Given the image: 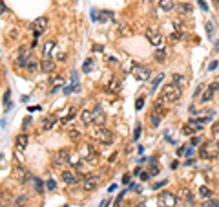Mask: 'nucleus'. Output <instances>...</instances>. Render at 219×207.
I'll return each instance as SVG.
<instances>
[{
    "instance_id": "nucleus-1",
    "label": "nucleus",
    "mask_w": 219,
    "mask_h": 207,
    "mask_svg": "<svg viewBox=\"0 0 219 207\" xmlns=\"http://www.w3.org/2000/svg\"><path fill=\"white\" fill-rule=\"evenodd\" d=\"M179 97H181V88H179L177 84L166 83L164 86L161 88V95H159V99H163L164 103H175V101H179Z\"/></svg>"
},
{
    "instance_id": "nucleus-2",
    "label": "nucleus",
    "mask_w": 219,
    "mask_h": 207,
    "mask_svg": "<svg viewBox=\"0 0 219 207\" xmlns=\"http://www.w3.org/2000/svg\"><path fill=\"white\" fill-rule=\"evenodd\" d=\"M199 156L203 158V160H216L219 156V147L217 143L214 141H205L203 143V147L199 149Z\"/></svg>"
},
{
    "instance_id": "nucleus-3",
    "label": "nucleus",
    "mask_w": 219,
    "mask_h": 207,
    "mask_svg": "<svg viewBox=\"0 0 219 207\" xmlns=\"http://www.w3.org/2000/svg\"><path fill=\"white\" fill-rule=\"evenodd\" d=\"M93 139L99 143H102V145H110V143L113 141V132L104 128V127H101L99 130L93 132Z\"/></svg>"
},
{
    "instance_id": "nucleus-4",
    "label": "nucleus",
    "mask_w": 219,
    "mask_h": 207,
    "mask_svg": "<svg viewBox=\"0 0 219 207\" xmlns=\"http://www.w3.org/2000/svg\"><path fill=\"white\" fill-rule=\"evenodd\" d=\"M146 39L150 41L152 46H155L157 50L164 48V37H163L159 31H155V30H146Z\"/></svg>"
},
{
    "instance_id": "nucleus-5",
    "label": "nucleus",
    "mask_w": 219,
    "mask_h": 207,
    "mask_svg": "<svg viewBox=\"0 0 219 207\" xmlns=\"http://www.w3.org/2000/svg\"><path fill=\"white\" fill-rule=\"evenodd\" d=\"M203 121H197V119H190L186 121L185 125H183V134H186V136H192V134H196V132H201L203 130Z\"/></svg>"
},
{
    "instance_id": "nucleus-6",
    "label": "nucleus",
    "mask_w": 219,
    "mask_h": 207,
    "mask_svg": "<svg viewBox=\"0 0 219 207\" xmlns=\"http://www.w3.org/2000/svg\"><path fill=\"white\" fill-rule=\"evenodd\" d=\"M157 204H159L161 207H175L177 200H175V196H174L172 193L164 191V193H161V194H159V198H157Z\"/></svg>"
},
{
    "instance_id": "nucleus-7",
    "label": "nucleus",
    "mask_w": 219,
    "mask_h": 207,
    "mask_svg": "<svg viewBox=\"0 0 219 207\" xmlns=\"http://www.w3.org/2000/svg\"><path fill=\"white\" fill-rule=\"evenodd\" d=\"M48 24H50V22H48L46 17H39V19L31 24V30H33V33H35L37 39H39V35H42V33L48 30Z\"/></svg>"
},
{
    "instance_id": "nucleus-8",
    "label": "nucleus",
    "mask_w": 219,
    "mask_h": 207,
    "mask_svg": "<svg viewBox=\"0 0 219 207\" xmlns=\"http://www.w3.org/2000/svg\"><path fill=\"white\" fill-rule=\"evenodd\" d=\"M11 174H13V178H15L17 182H20V183H26V182L29 180V172H28L22 165H15Z\"/></svg>"
},
{
    "instance_id": "nucleus-9",
    "label": "nucleus",
    "mask_w": 219,
    "mask_h": 207,
    "mask_svg": "<svg viewBox=\"0 0 219 207\" xmlns=\"http://www.w3.org/2000/svg\"><path fill=\"white\" fill-rule=\"evenodd\" d=\"M53 161H55V165L70 163V150H66V149H60L59 152H55V156H53Z\"/></svg>"
},
{
    "instance_id": "nucleus-10",
    "label": "nucleus",
    "mask_w": 219,
    "mask_h": 207,
    "mask_svg": "<svg viewBox=\"0 0 219 207\" xmlns=\"http://www.w3.org/2000/svg\"><path fill=\"white\" fill-rule=\"evenodd\" d=\"M93 123L95 125H99V127H104V123H106V114H104V110L101 108V105H95Z\"/></svg>"
},
{
    "instance_id": "nucleus-11",
    "label": "nucleus",
    "mask_w": 219,
    "mask_h": 207,
    "mask_svg": "<svg viewBox=\"0 0 219 207\" xmlns=\"http://www.w3.org/2000/svg\"><path fill=\"white\" fill-rule=\"evenodd\" d=\"M150 70L146 68V66H135L133 68V75H135V79L137 81H148L150 79Z\"/></svg>"
},
{
    "instance_id": "nucleus-12",
    "label": "nucleus",
    "mask_w": 219,
    "mask_h": 207,
    "mask_svg": "<svg viewBox=\"0 0 219 207\" xmlns=\"http://www.w3.org/2000/svg\"><path fill=\"white\" fill-rule=\"evenodd\" d=\"M97 185H99V178H95V176H88V178H84V182H82L84 191H95Z\"/></svg>"
},
{
    "instance_id": "nucleus-13",
    "label": "nucleus",
    "mask_w": 219,
    "mask_h": 207,
    "mask_svg": "<svg viewBox=\"0 0 219 207\" xmlns=\"http://www.w3.org/2000/svg\"><path fill=\"white\" fill-rule=\"evenodd\" d=\"M81 160H86V161L95 160V152H93V147L91 145H84L82 149H81Z\"/></svg>"
},
{
    "instance_id": "nucleus-14",
    "label": "nucleus",
    "mask_w": 219,
    "mask_h": 207,
    "mask_svg": "<svg viewBox=\"0 0 219 207\" xmlns=\"http://www.w3.org/2000/svg\"><path fill=\"white\" fill-rule=\"evenodd\" d=\"M60 178H62L64 183H68V185H73V183H77V182H79V178L75 176L73 171H64L62 174H60Z\"/></svg>"
},
{
    "instance_id": "nucleus-15",
    "label": "nucleus",
    "mask_w": 219,
    "mask_h": 207,
    "mask_svg": "<svg viewBox=\"0 0 219 207\" xmlns=\"http://www.w3.org/2000/svg\"><path fill=\"white\" fill-rule=\"evenodd\" d=\"M53 68H55V63H53L51 57H46V59H42V63H40V70L44 72V74H51Z\"/></svg>"
},
{
    "instance_id": "nucleus-16",
    "label": "nucleus",
    "mask_w": 219,
    "mask_h": 207,
    "mask_svg": "<svg viewBox=\"0 0 219 207\" xmlns=\"http://www.w3.org/2000/svg\"><path fill=\"white\" fill-rule=\"evenodd\" d=\"M28 143H29V138H28L26 134H20V136H17V139H15V147H17L18 150H24V149L28 147Z\"/></svg>"
},
{
    "instance_id": "nucleus-17",
    "label": "nucleus",
    "mask_w": 219,
    "mask_h": 207,
    "mask_svg": "<svg viewBox=\"0 0 219 207\" xmlns=\"http://www.w3.org/2000/svg\"><path fill=\"white\" fill-rule=\"evenodd\" d=\"M50 84H51V92H55L59 86H62V84H64V75H62V74H55L53 79L50 81Z\"/></svg>"
},
{
    "instance_id": "nucleus-18",
    "label": "nucleus",
    "mask_w": 219,
    "mask_h": 207,
    "mask_svg": "<svg viewBox=\"0 0 219 207\" xmlns=\"http://www.w3.org/2000/svg\"><path fill=\"white\" fill-rule=\"evenodd\" d=\"M57 116H46L44 117V121H42V128L44 130H50V128H53L55 127V123H57Z\"/></svg>"
},
{
    "instance_id": "nucleus-19",
    "label": "nucleus",
    "mask_w": 219,
    "mask_h": 207,
    "mask_svg": "<svg viewBox=\"0 0 219 207\" xmlns=\"http://www.w3.org/2000/svg\"><path fill=\"white\" fill-rule=\"evenodd\" d=\"M152 112H155L159 116H164L166 114V106H164V101L163 99H157L155 103H154V110Z\"/></svg>"
},
{
    "instance_id": "nucleus-20",
    "label": "nucleus",
    "mask_w": 219,
    "mask_h": 207,
    "mask_svg": "<svg viewBox=\"0 0 219 207\" xmlns=\"http://www.w3.org/2000/svg\"><path fill=\"white\" fill-rule=\"evenodd\" d=\"M79 117H81V121H82L84 125H90V123H93V110H82Z\"/></svg>"
},
{
    "instance_id": "nucleus-21",
    "label": "nucleus",
    "mask_w": 219,
    "mask_h": 207,
    "mask_svg": "<svg viewBox=\"0 0 219 207\" xmlns=\"http://www.w3.org/2000/svg\"><path fill=\"white\" fill-rule=\"evenodd\" d=\"M37 68H40V64L37 63V59L31 55V57H29V61H28V64H26V70H28L29 74H35V72H37Z\"/></svg>"
},
{
    "instance_id": "nucleus-22",
    "label": "nucleus",
    "mask_w": 219,
    "mask_h": 207,
    "mask_svg": "<svg viewBox=\"0 0 219 207\" xmlns=\"http://www.w3.org/2000/svg\"><path fill=\"white\" fill-rule=\"evenodd\" d=\"M172 83H174V84H177L179 88H183L185 84H186V77L181 75V74H174V75H172Z\"/></svg>"
},
{
    "instance_id": "nucleus-23",
    "label": "nucleus",
    "mask_w": 219,
    "mask_h": 207,
    "mask_svg": "<svg viewBox=\"0 0 219 207\" xmlns=\"http://www.w3.org/2000/svg\"><path fill=\"white\" fill-rule=\"evenodd\" d=\"M177 9H179V13H181V15H190L194 8H192V4H186V2H181V4L177 6Z\"/></svg>"
},
{
    "instance_id": "nucleus-24",
    "label": "nucleus",
    "mask_w": 219,
    "mask_h": 207,
    "mask_svg": "<svg viewBox=\"0 0 219 207\" xmlns=\"http://www.w3.org/2000/svg\"><path fill=\"white\" fill-rule=\"evenodd\" d=\"M159 6H161L163 11H170V9L175 8V2L174 0H159Z\"/></svg>"
},
{
    "instance_id": "nucleus-25",
    "label": "nucleus",
    "mask_w": 219,
    "mask_h": 207,
    "mask_svg": "<svg viewBox=\"0 0 219 207\" xmlns=\"http://www.w3.org/2000/svg\"><path fill=\"white\" fill-rule=\"evenodd\" d=\"M79 90H81V84H79V83H71V84L64 86V94H66V95H70V94H73V92H79Z\"/></svg>"
},
{
    "instance_id": "nucleus-26",
    "label": "nucleus",
    "mask_w": 219,
    "mask_h": 207,
    "mask_svg": "<svg viewBox=\"0 0 219 207\" xmlns=\"http://www.w3.org/2000/svg\"><path fill=\"white\" fill-rule=\"evenodd\" d=\"M75 116H77V108H75V106H71V108L68 110V116H66V117H62L60 121H62L64 125H66V123H70V121H71Z\"/></svg>"
},
{
    "instance_id": "nucleus-27",
    "label": "nucleus",
    "mask_w": 219,
    "mask_h": 207,
    "mask_svg": "<svg viewBox=\"0 0 219 207\" xmlns=\"http://www.w3.org/2000/svg\"><path fill=\"white\" fill-rule=\"evenodd\" d=\"M166 48H161V50H157L155 52V59L157 63H164V59H166Z\"/></svg>"
},
{
    "instance_id": "nucleus-28",
    "label": "nucleus",
    "mask_w": 219,
    "mask_h": 207,
    "mask_svg": "<svg viewBox=\"0 0 219 207\" xmlns=\"http://www.w3.org/2000/svg\"><path fill=\"white\" fill-rule=\"evenodd\" d=\"M53 48H55V42H53V41H48V42L44 44V50H42L44 57H50V53H51Z\"/></svg>"
},
{
    "instance_id": "nucleus-29",
    "label": "nucleus",
    "mask_w": 219,
    "mask_h": 207,
    "mask_svg": "<svg viewBox=\"0 0 219 207\" xmlns=\"http://www.w3.org/2000/svg\"><path fill=\"white\" fill-rule=\"evenodd\" d=\"M161 119H163V116H159V114H155V112L150 114V123H152V127H157V125L161 123Z\"/></svg>"
},
{
    "instance_id": "nucleus-30",
    "label": "nucleus",
    "mask_w": 219,
    "mask_h": 207,
    "mask_svg": "<svg viewBox=\"0 0 219 207\" xmlns=\"http://www.w3.org/2000/svg\"><path fill=\"white\" fill-rule=\"evenodd\" d=\"M108 88H110L112 92H119V90H121V81H119V79H112L110 84H108Z\"/></svg>"
},
{
    "instance_id": "nucleus-31",
    "label": "nucleus",
    "mask_w": 219,
    "mask_h": 207,
    "mask_svg": "<svg viewBox=\"0 0 219 207\" xmlns=\"http://www.w3.org/2000/svg\"><path fill=\"white\" fill-rule=\"evenodd\" d=\"M33 185H35V191H37V193H44V183H42V180L33 178Z\"/></svg>"
},
{
    "instance_id": "nucleus-32",
    "label": "nucleus",
    "mask_w": 219,
    "mask_h": 207,
    "mask_svg": "<svg viewBox=\"0 0 219 207\" xmlns=\"http://www.w3.org/2000/svg\"><path fill=\"white\" fill-rule=\"evenodd\" d=\"M91 64H93V59H86L82 64V72L84 74H90L91 72Z\"/></svg>"
},
{
    "instance_id": "nucleus-33",
    "label": "nucleus",
    "mask_w": 219,
    "mask_h": 207,
    "mask_svg": "<svg viewBox=\"0 0 219 207\" xmlns=\"http://www.w3.org/2000/svg\"><path fill=\"white\" fill-rule=\"evenodd\" d=\"M163 79H164V74H157V77L154 79V83H152V92H154V90L161 84V81H163Z\"/></svg>"
},
{
    "instance_id": "nucleus-34",
    "label": "nucleus",
    "mask_w": 219,
    "mask_h": 207,
    "mask_svg": "<svg viewBox=\"0 0 219 207\" xmlns=\"http://www.w3.org/2000/svg\"><path fill=\"white\" fill-rule=\"evenodd\" d=\"M179 196L183 198V200H188V202H192V200H194V198H192V193H190L188 189H181V194H179Z\"/></svg>"
},
{
    "instance_id": "nucleus-35",
    "label": "nucleus",
    "mask_w": 219,
    "mask_h": 207,
    "mask_svg": "<svg viewBox=\"0 0 219 207\" xmlns=\"http://www.w3.org/2000/svg\"><path fill=\"white\" fill-rule=\"evenodd\" d=\"M199 194L205 196V198H212V191H210L208 187H201V189H199Z\"/></svg>"
},
{
    "instance_id": "nucleus-36",
    "label": "nucleus",
    "mask_w": 219,
    "mask_h": 207,
    "mask_svg": "<svg viewBox=\"0 0 219 207\" xmlns=\"http://www.w3.org/2000/svg\"><path fill=\"white\" fill-rule=\"evenodd\" d=\"M203 207H219V202L216 200V198H210V200L205 202V205H203Z\"/></svg>"
},
{
    "instance_id": "nucleus-37",
    "label": "nucleus",
    "mask_w": 219,
    "mask_h": 207,
    "mask_svg": "<svg viewBox=\"0 0 219 207\" xmlns=\"http://www.w3.org/2000/svg\"><path fill=\"white\" fill-rule=\"evenodd\" d=\"M212 95H214V90H212V88H208V92H206V94L201 97V101H203V103H208L210 99H212Z\"/></svg>"
},
{
    "instance_id": "nucleus-38",
    "label": "nucleus",
    "mask_w": 219,
    "mask_h": 207,
    "mask_svg": "<svg viewBox=\"0 0 219 207\" xmlns=\"http://www.w3.org/2000/svg\"><path fill=\"white\" fill-rule=\"evenodd\" d=\"M70 138H71V139H79V138H81V132L77 130V128H71V130H70Z\"/></svg>"
},
{
    "instance_id": "nucleus-39",
    "label": "nucleus",
    "mask_w": 219,
    "mask_h": 207,
    "mask_svg": "<svg viewBox=\"0 0 219 207\" xmlns=\"http://www.w3.org/2000/svg\"><path fill=\"white\" fill-rule=\"evenodd\" d=\"M46 187H48L50 191H55V189H57V183H55V180H51V178H50V180L46 182Z\"/></svg>"
},
{
    "instance_id": "nucleus-40",
    "label": "nucleus",
    "mask_w": 219,
    "mask_h": 207,
    "mask_svg": "<svg viewBox=\"0 0 219 207\" xmlns=\"http://www.w3.org/2000/svg\"><path fill=\"white\" fill-rule=\"evenodd\" d=\"M143 106H144V97H139V99L135 101V108H137V110H141Z\"/></svg>"
},
{
    "instance_id": "nucleus-41",
    "label": "nucleus",
    "mask_w": 219,
    "mask_h": 207,
    "mask_svg": "<svg viewBox=\"0 0 219 207\" xmlns=\"http://www.w3.org/2000/svg\"><path fill=\"white\" fill-rule=\"evenodd\" d=\"M124 193H126V191H123V193H121V194L117 196V200H115V205H113V207H121V202H123V198H124Z\"/></svg>"
},
{
    "instance_id": "nucleus-42",
    "label": "nucleus",
    "mask_w": 219,
    "mask_h": 207,
    "mask_svg": "<svg viewBox=\"0 0 219 207\" xmlns=\"http://www.w3.org/2000/svg\"><path fill=\"white\" fill-rule=\"evenodd\" d=\"M141 130H143V128H141V125H137V127H135V134H133V139H139V136H141Z\"/></svg>"
},
{
    "instance_id": "nucleus-43",
    "label": "nucleus",
    "mask_w": 219,
    "mask_h": 207,
    "mask_svg": "<svg viewBox=\"0 0 219 207\" xmlns=\"http://www.w3.org/2000/svg\"><path fill=\"white\" fill-rule=\"evenodd\" d=\"M164 185H166V180H163V182L155 183V185H154V191H155V189H161V187H164Z\"/></svg>"
},
{
    "instance_id": "nucleus-44",
    "label": "nucleus",
    "mask_w": 219,
    "mask_h": 207,
    "mask_svg": "<svg viewBox=\"0 0 219 207\" xmlns=\"http://www.w3.org/2000/svg\"><path fill=\"white\" fill-rule=\"evenodd\" d=\"M6 13V4H4V0H0V17Z\"/></svg>"
},
{
    "instance_id": "nucleus-45",
    "label": "nucleus",
    "mask_w": 219,
    "mask_h": 207,
    "mask_svg": "<svg viewBox=\"0 0 219 207\" xmlns=\"http://www.w3.org/2000/svg\"><path fill=\"white\" fill-rule=\"evenodd\" d=\"M141 180L143 182H148L150 180V172H141Z\"/></svg>"
},
{
    "instance_id": "nucleus-46",
    "label": "nucleus",
    "mask_w": 219,
    "mask_h": 207,
    "mask_svg": "<svg viewBox=\"0 0 219 207\" xmlns=\"http://www.w3.org/2000/svg\"><path fill=\"white\" fill-rule=\"evenodd\" d=\"M206 33H208V37H212V33H214V26L212 24H206Z\"/></svg>"
},
{
    "instance_id": "nucleus-47",
    "label": "nucleus",
    "mask_w": 219,
    "mask_h": 207,
    "mask_svg": "<svg viewBox=\"0 0 219 207\" xmlns=\"http://www.w3.org/2000/svg\"><path fill=\"white\" fill-rule=\"evenodd\" d=\"M199 143H201V138H199V136L192 138V145H199Z\"/></svg>"
},
{
    "instance_id": "nucleus-48",
    "label": "nucleus",
    "mask_w": 219,
    "mask_h": 207,
    "mask_svg": "<svg viewBox=\"0 0 219 207\" xmlns=\"http://www.w3.org/2000/svg\"><path fill=\"white\" fill-rule=\"evenodd\" d=\"M197 2H199V6H201V8H203L205 11H208V6H206V4H205L203 0H197Z\"/></svg>"
},
{
    "instance_id": "nucleus-49",
    "label": "nucleus",
    "mask_w": 219,
    "mask_h": 207,
    "mask_svg": "<svg viewBox=\"0 0 219 207\" xmlns=\"http://www.w3.org/2000/svg\"><path fill=\"white\" fill-rule=\"evenodd\" d=\"M210 88H212V90H219V79L214 83V84H210Z\"/></svg>"
},
{
    "instance_id": "nucleus-50",
    "label": "nucleus",
    "mask_w": 219,
    "mask_h": 207,
    "mask_svg": "<svg viewBox=\"0 0 219 207\" xmlns=\"http://www.w3.org/2000/svg\"><path fill=\"white\" fill-rule=\"evenodd\" d=\"M123 183H130V174H124V176H123Z\"/></svg>"
},
{
    "instance_id": "nucleus-51",
    "label": "nucleus",
    "mask_w": 219,
    "mask_h": 207,
    "mask_svg": "<svg viewBox=\"0 0 219 207\" xmlns=\"http://www.w3.org/2000/svg\"><path fill=\"white\" fill-rule=\"evenodd\" d=\"M201 90H203V86H197V90H196V92H194V97H197L199 94H201Z\"/></svg>"
},
{
    "instance_id": "nucleus-52",
    "label": "nucleus",
    "mask_w": 219,
    "mask_h": 207,
    "mask_svg": "<svg viewBox=\"0 0 219 207\" xmlns=\"http://www.w3.org/2000/svg\"><path fill=\"white\" fill-rule=\"evenodd\" d=\"M212 132H214V134H216V132H219V123H216V125L212 127Z\"/></svg>"
},
{
    "instance_id": "nucleus-53",
    "label": "nucleus",
    "mask_w": 219,
    "mask_h": 207,
    "mask_svg": "<svg viewBox=\"0 0 219 207\" xmlns=\"http://www.w3.org/2000/svg\"><path fill=\"white\" fill-rule=\"evenodd\" d=\"M216 68H217V63H210L208 70H216Z\"/></svg>"
},
{
    "instance_id": "nucleus-54",
    "label": "nucleus",
    "mask_w": 219,
    "mask_h": 207,
    "mask_svg": "<svg viewBox=\"0 0 219 207\" xmlns=\"http://www.w3.org/2000/svg\"><path fill=\"white\" fill-rule=\"evenodd\" d=\"M93 52H102V46H93Z\"/></svg>"
},
{
    "instance_id": "nucleus-55",
    "label": "nucleus",
    "mask_w": 219,
    "mask_h": 207,
    "mask_svg": "<svg viewBox=\"0 0 219 207\" xmlns=\"http://www.w3.org/2000/svg\"><path fill=\"white\" fill-rule=\"evenodd\" d=\"M216 50H217V52H219V42H217V46H216Z\"/></svg>"
},
{
    "instance_id": "nucleus-56",
    "label": "nucleus",
    "mask_w": 219,
    "mask_h": 207,
    "mask_svg": "<svg viewBox=\"0 0 219 207\" xmlns=\"http://www.w3.org/2000/svg\"><path fill=\"white\" fill-rule=\"evenodd\" d=\"M216 6H219V0H216Z\"/></svg>"
},
{
    "instance_id": "nucleus-57",
    "label": "nucleus",
    "mask_w": 219,
    "mask_h": 207,
    "mask_svg": "<svg viewBox=\"0 0 219 207\" xmlns=\"http://www.w3.org/2000/svg\"><path fill=\"white\" fill-rule=\"evenodd\" d=\"M148 2H154V0H148Z\"/></svg>"
},
{
    "instance_id": "nucleus-58",
    "label": "nucleus",
    "mask_w": 219,
    "mask_h": 207,
    "mask_svg": "<svg viewBox=\"0 0 219 207\" xmlns=\"http://www.w3.org/2000/svg\"><path fill=\"white\" fill-rule=\"evenodd\" d=\"M217 147H219V141H217Z\"/></svg>"
},
{
    "instance_id": "nucleus-59",
    "label": "nucleus",
    "mask_w": 219,
    "mask_h": 207,
    "mask_svg": "<svg viewBox=\"0 0 219 207\" xmlns=\"http://www.w3.org/2000/svg\"><path fill=\"white\" fill-rule=\"evenodd\" d=\"M64 207H68V205H64Z\"/></svg>"
}]
</instances>
